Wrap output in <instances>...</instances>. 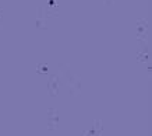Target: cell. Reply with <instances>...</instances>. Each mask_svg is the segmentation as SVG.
Wrapping results in <instances>:
<instances>
[{"label":"cell","mask_w":152,"mask_h":136,"mask_svg":"<svg viewBox=\"0 0 152 136\" xmlns=\"http://www.w3.org/2000/svg\"><path fill=\"white\" fill-rule=\"evenodd\" d=\"M57 81H59V77H56V76H53V77L49 80L48 90H49L50 95H56V94H57Z\"/></svg>","instance_id":"cell-2"},{"label":"cell","mask_w":152,"mask_h":136,"mask_svg":"<svg viewBox=\"0 0 152 136\" xmlns=\"http://www.w3.org/2000/svg\"><path fill=\"white\" fill-rule=\"evenodd\" d=\"M57 121H59V117H57V111L56 109H50L49 114H48V128L50 131H55L57 128Z\"/></svg>","instance_id":"cell-1"}]
</instances>
